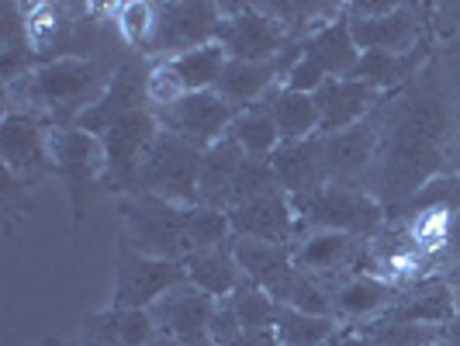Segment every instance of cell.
Here are the masks:
<instances>
[{"label": "cell", "instance_id": "6da1fadb", "mask_svg": "<svg viewBox=\"0 0 460 346\" xmlns=\"http://www.w3.org/2000/svg\"><path fill=\"white\" fill-rule=\"evenodd\" d=\"M115 73L91 56H59L46 59L24 76L7 84V101L14 111H35L52 129H69L91 104L101 101Z\"/></svg>", "mask_w": 460, "mask_h": 346}, {"label": "cell", "instance_id": "7a4b0ae2", "mask_svg": "<svg viewBox=\"0 0 460 346\" xmlns=\"http://www.w3.org/2000/svg\"><path fill=\"white\" fill-rule=\"evenodd\" d=\"M194 208L173 205V201L156 198V194H125V198H118L125 243L146 256L184 263L187 256L194 253V246H190V211Z\"/></svg>", "mask_w": 460, "mask_h": 346}, {"label": "cell", "instance_id": "3957f363", "mask_svg": "<svg viewBox=\"0 0 460 346\" xmlns=\"http://www.w3.org/2000/svg\"><path fill=\"white\" fill-rule=\"evenodd\" d=\"M301 232H346L357 239H367L385 226V205L360 191L357 184H325L308 198L295 201Z\"/></svg>", "mask_w": 460, "mask_h": 346}, {"label": "cell", "instance_id": "277c9868", "mask_svg": "<svg viewBox=\"0 0 460 346\" xmlns=\"http://www.w3.org/2000/svg\"><path fill=\"white\" fill-rule=\"evenodd\" d=\"M160 118L153 108H136L128 115H121L101 136L104 146V187L115 191L118 198L138 194V173L142 163L149 156L153 142L160 138Z\"/></svg>", "mask_w": 460, "mask_h": 346}, {"label": "cell", "instance_id": "5b68a950", "mask_svg": "<svg viewBox=\"0 0 460 346\" xmlns=\"http://www.w3.org/2000/svg\"><path fill=\"white\" fill-rule=\"evenodd\" d=\"M198 177H201V149L187 146L184 138L160 132L138 173V194H156L173 205H201L198 201Z\"/></svg>", "mask_w": 460, "mask_h": 346}, {"label": "cell", "instance_id": "8992f818", "mask_svg": "<svg viewBox=\"0 0 460 346\" xmlns=\"http://www.w3.org/2000/svg\"><path fill=\"white\" fill-rule=\"evenodd\" d=\"M49 125L35 111H14L0 121V156H4V173L22 187H35L46 177H56V163L49 149Z\"/></svg>", "mask_w": 460, "mask_h": 346}, {"label": "cell", "instance_id": "52a82bcc", "mask_svg": "<svg viewBox=\"0 0 460 346\" xmlns=\"http://www.w3.org/2000/svg\"><path fill=\"white\" fill-rule=\"evenodd\" d=\"M49 149L56 173L69 191L73 226H80L87 211V194L93 187H104V146L97 136H87L80 129H49Z\"/></svg>", "mask_w": 460, "mask_h": 346}, {"label": "cell", "instance_id": "ba28073f", "mask_svg": "<svg viewBox=\"0 0 460 346\" xmlns=\"http://www.w3.org/2000/svg\"><path fill=\"white\" fill-rule=\"evenodd\" d=\"M184 280V263L156 260L121 243L115 260V280H111V308H153L166 291H173Z\"/></svg>", "mask_w": 460, "mask_h": 346}, {"label": "cell", "instance_id": "9c48e42d", "mask_svg": "<svg viewBox=\"0 0 460 346\" xmlns=\"http://www.w3.org/2000/svg\"><path fill=\"white\" fill-rule=\"evenodd\" d=\"M222 24V4H156V31L153 42L146 46L142 56H153L156 63L184 56L190 49L215 42Z\"/></svg>", "mask_w": 460, "mask_h": 346}, {"label": "cell", "instance_id": "30bf717a", "mask_svg": "<svg viewBox=\"0 0 460 346\" xmlns=\"http://www.w3.org/2000/svg\"><path fill=\"white\" fill-rule=\"evenodd\" d=\"M215 42L229 52V59H246V63H263L277 59L291 46L288 31L263 11V4H222V24Z\"/></svg>", "mask_w": 460, "mask_h": 346}, {"label": "cell", "instance_id": "8fae6325", "mask_svg": "<svg viewBox=\"0 0 460 346\" xmlns=\"http://www.w3.org/2000/svg\"><path fill=\"white\" fill-rule=\"evenodd\" d=\"M235 115H239V111H235L218 91L184 93L177 104L156 111L163 132L184 138L187 146H194V149H201V153L211 149L218 138L229 136V125Z\"/></svg>", "mask_w": 460, "mask_h": 346}, {"label": "cell", "instance_id": "7c38bea8", "mask_svg": "<svg viewBox=\"0 0 460 346\" xmlns=\"http://www.w3.org/2000/svg\"><path fill=\"white\" fill-rule=\"evenodd\" d=\"M215 308L218 301L205 295L201 288L194 284H177L173 291H166L153 308V323L163 336H173L184 346H205L211 343V319H215Z\"/></svg>", "mask_w": 460, "mask_h": 346}, {"label": "cell", "instance_id": "4fadbf2b", "mask_svg": "<svg viewBox=\"0 0 460 346\" xmlns=\"http://www.w3.org/2000/svg\"><path fill=\"white\" fill-rule=\"evenodd\" d=\"M146 76H149V67L142 59L121 63L115 69V76H111V84H108V91L101 93V101L91 104L69 129H80L87 136L101 138L121 115H128L136 108H149V101H146Z\"/></svg>", "mask_w": 460, "mask_h": 346}, {"label": "cell", "instance_id": "5bb4252c", "mask_svg": "<svg viewBox=\"0 0 460 346\" xmlns=\"http://www.w3.org/2000/svg\"><path fill=\"white\" fill-rule=\"evenodd\" d=\"M229 218L232 232L246 235V239H267V243H280V246H291L298 239V211L284 191H270L253 201L229 208Z\"/></svg>", "mask_w": 460, "mask_h": 346}, {"label": "cell", "instance_id": "9a60e30c", "mask_svg": "<svg viewBox=\"0 0 460 346\" xmlns=\"http://www.w3.org/2000/svg\"><path fill=\"white\" fill-rule=\"evenodd\" d=\"M422 11L398 4L392 14L381 18H349V31L360 52H394V56H409L415 49H422Z\"/></svg>", "mask_w": 460, "mask_h": 346}, {"label": "cell", "instance_id": "2e32d148", "mask_svg": "<svg viewBox=\"0 0 460 346\" xmlns=\"http://www.w3.org/2000/svg\"><path fill=\"white\" fill-rule=\"evenodd\" d=\"M312 97L319 108V136H340L346 129L360 125L385 93L374 91L364 80L346 76V80H325Z\"/></svg>", "mask_w": 460, "mask_h": 346}, {"label": "cell", "instance_id": "e0dca14e", "mask_svg": "<svg viewBox=\"0 0 460 346\" xmlns=\"http://www.w3.org/2000/svg\"><path fill=\"white\" fill-rule=\"evenodd\" d=\"M457 298H454V288L450 280L443 277H422L415 280L412 288L398 291L394 305L385 312L394 323H415V325H437V329H447V325L457 319Z\"/></svg>", "mask_w": 460, "mask_h": 346}, {"label": "cell", "instance_id": "ac0fdd59", "mask_svg": "<svg viewBox=\"0 0 460 346\" xmlns=\"http://www.w3.org/2000/svg\"><path fill=\"white\" fill-rule=\"evenodd\" d=\"M323 149V166L329 184H353L377 153V132L370 121H360L353 129H346L340 136H319Z\"/></svg>", "mask_w": 460, "mask_h": 346}, {"label": "cell", "instance_id": "d6986e66", "mask_svg": "<svg viewBox=\"0 0 460 346\" xmlns=\"http://www.w3.org/2000/svg\"><path fill=\"white\" fill-rule=\"evenodd\" d=\"M270 166L277 173L280 191L298 201L315 194L319 187H325V166H323V149H319V136L305 138V142H280L270 156Z\"/></svg>", "mask_w": 460, "mask_h": 346}, {"label": "cell", "instance_id": "ffe728a7", "mask_svg": "<svg viewBox=\"0 0 460 346\" xmlns=\"http://www.w3.org/2000/svg\"><path fill=\"white\" fill-rule=\"evenodd\" d=\"M402 288H394L392 280L377 274H349L332 291V301H336V319L340 323H367V319H377L385 315L394 305Z\"/></svg>", "mask_w": 460, "mask_h": 346}, {"label": "cell", "instance_id": "44dd1931", "mask_svg": "<svg viewBox=\"0 0 460 346\" xmlns=\"http://www.w3.org/2000/svg\"><path fill=\"white\" fill-rule=\"evenodd\" d=\"M243 160H246V153L239 149V142L232 136L218 138L211 149H205L201 153V177H198V201L205 208L229 211L232 187H235Z\"/></svg>", "mask_w": 460, "mask_h": 346}, {"label": "cell", "instance_id": "7402d4cb", "mask_svg": "<svg viewBox=\"0 0 460 346\" xmlns=\"http://www.w3.org/2000/svg\"><path fill=\"white\" fill-rule=\"evenodd\" d=\"M305 56L315 59L319 67L325 69L329 80H346L357 73V63H360V49L353 42V31H349V18L346 11L340 18L325 22L323 28H315L305 42Z\"/></svg>", "mask_w": 460, "mask_h": 346}, {"label": "cell", "instance_id": "603a6c76", "mask_svg": "<svg viewBox=\"0 0 460 346\" xmlns=\"http://www.w3.org/2000/svg\"><path fill=\"white\" fill-rule=\"evenodd\" d=\"M187 284L201 288L205 295H211L215 301H226L243 284V271L235 263V253L229 246H218V250H201V253H190L184 260Z\"/></svg>", "mask_w": 460, "mask_h": 346}, {"label": "cell", "instance_id": "cb8c5ba5", "mask_svg": "<svg viewBox=\"0 0 460 346\" xmlns=\"http://www.w3.org/2000/svg\"><path fill=\"white\" fill-rule=\"evenodd\" d=\"M80 333L97 336V340H108V343H118V346H146L160 329L153 323L149 308H111L108 305L104 312L91 315Z\"/></svg>", "mask_w": 460, "mask_h": 346}, {"label": "cell", "instance_id": "d4e9b609", "mask_svg": "<svg viewBox=\"0 0 460 346\" xmlns=\"http://www.w3.org/2000/svg\"><path fill=\"white\" fill-rule=\"evenodd\" d=\"M274 111L277 132L280 142H305V138L319 136V108H315V97L312 93L288 91L284 84L263 97Z\"/></svg>", "mask_w": 460, "mask_h": 346}, {"label": "cell", "instance_id": "484cf974", "mask_svg": "<svg viewBox=\"0 0 460 346\" xmlns=\"http://www.w3.org/2000/svg\"><path fill=\"white\" fill-rule=\"evenodd\" d=\"M229 136L239 142V149L246 156H263V160L274 156V149L280 146V132H277L274 111H270L267 101H260V104H253V108H246V111H239V115L232 118Z\"/></svg>", "mask_w": 460, "mask_h": 346}, {"label": "cell", "instance_id": "4316f807", "mask_svg": "<svg viewBox=\"0 0 460 346\" xmlns=\"http://www.w3.org/2000/svg\"><path fill=\"white\" fill-rule=\"evenodd\" d=\"M170 67L177 69V76L184 80L187 93H198V91H215L222 73L229 67V52L218 46V42H208V46H198L184 52V56H173L166 59Z\"/></svg>", "mask_w": 460, "mask_h": 346}, {"label": "cell", "instance_id": "83f0119b", "mask_svg": "<svg viewBox=\"0 0 460 346\" xmlns=\"http://www.w3.org/2000/svg\"><path fill=\"white\" fill-rule=\"evenodd\" d=\"M336 329H340V319L332 315H308L298 308L277 305L274 333L280 346H329Z\"/></svg>", "mask_w": 460, "mask_h": 346}, {"label": "cell", "instance_id": "f1b7e54d", "mask_svg": "<svg viewBox=\"0 0 460 346\" xmlns=\"http://www.w3.org/2000/svg\"><path fill=\"white\" fill-rule=\"evenodd\" d=\"M422 56H426V49L409 52V56H394V52H360V63H357L353 80H364L374 91L388 93L412 76V69L419 67Z\"/></svg>", "mask_w": 460, "mask_h": 346}, {"label": "cell", "instance_id": "f546056e", "mask_svg": "<svg viewBox=\"0 0 460 346\" xmlns=\"http://www.w3.org/2000/svg\"><path fill=\"white\" fill-rule=\"evenodd\" d=\"M232 253H235L243 277L253 280V284H263L284 263H291V246L267 243V239H246V235H232Z\"/></svg>", "mask_w": 460, "mask_h": 346}, {"label": "cell", "instance_id": "4dcf8cb0", "mask_svg": "<svg viewBox=\"0 0 460 346\" xmlns=\"http://www.w3.org/2000/svg\"><path fill=\"white\" fill-rule=\"evenodd\" d=\"M226 301H229V308L235 312V319H239V325H243V333L274 329L277 301L270 298L260 284H253V280H246V277H243V284H239Z\"/></svg>", "mask_w": 460, "mask_h": 346}, {"label": "cell", "instance_id": "1f68e13d", "mask_svg": "<svg viewBox=\"0 0 460 346\" xmlns=\"http://www.w3.org/2000/svg\"><path fill=\"white\" fill-rule=\"evenodd\" d=\"M232 235L235 232H232L229 211H218V208H205V205H198L190 211V246H194V253L229 246Z\"/></svg>", "mask_w": 460, "mask_h": 346}, {"label": "cell", "instance_id": "d6a6232c", "mask_svg": "<svg viewBox=\"0 0 460 346\" xmlns=\"http://www.w3.org/2000/svg\"><path fill=\"white\" fill-rule=\"evenodd\" d=\"M270 191H280L277 184V173L270 166V156H246L243 166H239V177H235V187H232V208L243 205V201H253L260 194H270Z\"/></svg>", "mask_w": 460, "mask_h": 346}, {"label": "cell", "instance_id": "836d02e7", "mask_svg": "<svg viewBox=\"0 0 460 346\" xmlns=\"http://www.w3.org/2000/svg\"><path fill=\"white\" fill-rule=\"evenodd\" d=\"M115 24L121 31V39L128 46H136L146 52V46L153 42V31H156V4H146V0H128L121 4L115 14Z\"/></svg>", "mask_w": 460, "mask_h": 346}, {"label": "cell", "instance_id": "e575fe53", "mask_svg": "<svg viewBox=\"0 0 460 346\" xmlns=\"http://www.w3.org/2000/svg\"><path fill=\"white\" fill-rule=\"evenodd\" d=\"M184 93H187L184 80L177 76V69L170 67L166 59L149 67V76H146V101H149L153 111H163V108L177 104Z\"/></svg>", "mask_w": 460, "mask_h": 346}, {"label": "cell", "instance_id": "d590c367", "mask_svg": "<svg viewBox=\"0 0 460 346\" xmlns=\"http://www.w3.org/2000/svg\"><path fill=\"white\" fill-rule=\"evenodd\" d=\"M325 80H329L325 69L319 67L315 59H308V56H305V46H301V59L291 67V73L284 76V87H288V91H298V93H315Z\"/></svg>", "mask_w": 460, "mask_h": 346}, {"label": "cell", "instance_id": "8d00e7d4", "mask_svg": "<svg viewBox=\"0 0 460 346\" xmlns=\"http://www.w3.org/2000/svg\"><path fill=\"white\" fill-rule=\"evenodd\" d=\"M4 215H7V229L14 232L18 218L28 222L31 218V201H28V187H22L18 181L7 177V187H4Z\"/></svg>", "mask_w": 460, "mask_h": 346}, {"label": "cell", "instance_id": "74e56055", "mask_svg": "<svg viewBox=\"0 0 460 346\" xmlns=\"http://www.w3.org/2000/svg\"><path fill=\"white\" fill-rule=\"evenodd\" d=\"M243 336V325L235 319V312L229 308V301H218L215 319H211V343L215 346H232Z\"/></svg>", "mask_w": 460, "mask_h": 346}, {"label": "cell", "instance_id": "f35d334b", "mask_svg": "<svg viewBox=\"0 0 460 346\" xmlns=\"http://www.w3.org/2000/svg\"><path fill=\"white\" fill-rule=\"evenodd\" d=\"M232 346H280L274 329H256V333H243Z\"/></svg>", "mask_w": 460, "mask_h": 346}, {"label": "cell", "instance_id": "ab89813d", "mask_svg": "<svg viewBox=\"0 0 460 346\" xmlns=\"http://www.w3.org/2000/svg\"><path fill=\"white\" fill-rule=\"evenodd\" d=\"M447 250L454 253V260L460 263V208L454 211V218H450V232H447Z\"/></svg>", "mask_w": 460, "mask_h": 346}, {"label": "cell", "instance_id": "60d3db41", "mask_svg": "<svg viewBox=\"0 0 460 346\" xmlns=\"http://www.w3.org/2000/svg\"><path fill=\"white\" fill-rule=\"evenodd\" d=\"M146 346H184V343H181V340H173V336H163V333H156V336H153Z\"/></svg>", "mask_w": 460, "mask_h": 346}, {"label": "cell", "instance_id": "b9f144b4", "mask_svg": "<svg viewBox=\"0 0 460 346\" xmlns=\"http://www.w3.org/2000/svg\"><path fill=\"white\" fill-rule=\"evenodd\" d=\"M76 346H118V343H108V340H97V336H87V333H80Z\"/></svg>", "mask_w": 460, "mask_h": 346}, {"label": "cell", "instance_id": "7bdbcfd3", "mask_svg": "<svg viewBox=\"0 0 460 346\" xmlns=\"http://www.w3.org/2000/svg\"><path fill=\"white\" fill-rule=\"evenodd\" d=\"M454 298H457V308H460V284H454Z\"/></svg>", "mask_w": 460, "mask_h": 346}]
</instances>
